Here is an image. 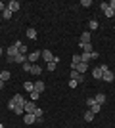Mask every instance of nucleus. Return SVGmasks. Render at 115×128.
Instances as JSON below:
<instances>
[{
	"mask_svg": "<svg viewBox=\"0 0 115 128\" xmlns=\"http://www.w3.org/2000/svg\"><path fill=\"white\" fill-rule=\"evenodd\" d=\"M19 46H21V42H19V40H16V42L12 44L10 48L6 50V54H8V61H10V63L14 61V58H16L17 54H19Z\"/></svg>",
	"mask_w": 115,
	"mask_h": 128,
	"instance_id": "1",
	"label": "nucleus"
},
{
	"mask_svg": "<svg viewBox=\"0 0 115 128\" xmlns=\"http://www.w3.org/2000/svg\"><path fill=\"white\" fill-rule=\"evenodd\" d=\"M25 102H27V100H25V98H23L21 94H16V96H14V98L10 100V103H8V109L12 111V109H14L16 105H21V107H23V105H25Z\"/></svg>",
	"mask_w": 115,
	"mask_h": 128,
	"instance_id": "2",
	"label": "nucleus"
},
{
	"mask_svg": "<svg viewBox=\"0 0 115 128\" xmlns=\"http://www.w3.org/2000/svg\"><path fill=\"white\" fill-rule=\"evenodd\" d=\"M6 6H8V10L14 14V12H17L19 8H21V2H19V0H10V2H8Z\"/></svg>",
	"mask_w": 115,
	"mask_h": 128,
	"instance_id": "3",
	"label": "nucleus"
},
{
	"mask_svg": "<svg viewBox=\"0 0 115 128\" xmlns=\"http://www.w3.org/2000/svg\"><path fill=\"white\" fill-rule=\"evenodd\" d=\"M40 56H42V59L46 61V63H50V61H54V58H56V56H54L52 52H50V50H42V52H40Z\"/></svg>",
	"mask_w": 115,
	"mask_h": 128,
	"instance_id": "4",
	"label": "nucleus"
},
{
	"mask_svg": "<svg viewBox=\"0 0 115 128\" xmlns=\"http://www.w3.org/2000/svg\"><path fill=\"white\" fill-rule=\"evenodd\" d=\"M23 122L25 124H33V122H37V117H35L33 113H25V115H23Z\"/></svg>",
	"mask_w": 115,
	"mask_h": 128,
	"instance_id": "5",
	"label": "nucleus"
},
{
	"mask_svg": "<svg viewBox=\"0 0 115 128\" xmlns=\"http://www.w3.org/2000/svg\"><path fill=\"white\" fill-rule=\"evenodd\" d=\"M100 8H102V12L105 14V17H113V10L107 6V2H102V6H100Z\"/></svg>",
	"mask_w": 115,
	"mask_h": 128,
	"instance_id": "6",
	"label": "nucleus"
},
{
	"mask_svg": "<svg viewBox=\"0 0 115 128\" xmlns=\"http://www.w3.org/2000/svg\"><path fill=\"white\" fill-rule=\"evenodd\" d=\"M71 69H75L77 73H81V75H84V71L88 69V63H82V61H81V63H77L75 67H71Z\"/></svg>",
	"mask_w": 115,
	"mask_h": 128,
	"instance_id": "7",
	"label": "nucleus"
},
{
	"mask_svg": "<svg viewBox=\"0 0 115 128\" xmlns=\"http://www.w3.org/2000/svg\"><path fill=\"white\" fill-rule=\"evenodd\" d=\"M115 75H113V71H104V75H102V80L104 82H113Z\"/></svg>",
	"mask_w": 115,
	"mask_h": 128,
	"instance_id": "8",
	"label": "nucleus"
},
{
	"mask_svg": "<svg viewBox=\"0 0 115 128\" xmlns=\"http://www.w3.org/2000/svg\"><path fill=\"white\" fill-rule=\"evenodd\" d=\"M23 109H25V113H35V109H37V103H35V102H25Z\"/></svg>",
	"mask_w": 115,
	"mask_h": 128,
	"instance_id": "9",
	"label": "nucleus"
},
{
	"mask_svg": "<svg viewBox=\"0 0 115 128\" xmlns=\"http://www.w3.org/2000/svg\"><path fill=\"white\" fill-rule=\"evenodd\" d=\"M38 58H40V52H31V54L27 56V61H29V63H33V65H35V61H37Z\"/></svg>",
	"mask_w": 115,
	"mask_h": 128,
	"instance_id": "10",
	"label": "nucleus"
},
{
	"mask_svg": "<svg viewBox=\"0 0 115 128\" xmlns=\"http://www.w3.org/2000/svg\"><path fill=\"white\" fill-rule=\"evenodd\" d=\"M25 61H27V56H23V54H17L14 58V63H17V65H23Z\"/></svg>",
	"mask_w": 115,
	"mask_h": 128,
	"instance_id": "11",
	"label": "nucleus"
},
{
	"mask_svg": "<svg viewBox=\"0 0 115 128\" xmlns=\"http://www.w3.org/2000/svg\"><path fill=\"white\" fill-rule=\"evenodd\" d=\"M82 78H84V75H81V73H77L75 69H71V80H77V82H82Z\"/></svg>",
	"mask_w": 115,
	"mask_h": 128,
	"instance_id": "12",
	"label": "nucleus"
},
{
	"mask_svg": "<svg viewBox=\"0 0 115 128\" xmlns=\"http://www.w3.org/2000/svg\"><path fill=\"white\" fill-rule=\"evenodd\" d=\"M44 88H46V84H44L42 80H37V82H35V92L42 94V92H44Z\"/></svg>",
	"mask_w": 115,
	"mask_h": 128,
	"instance_id": "13",
	"label": "nucleus"
},
{
	"mask_svg": "<svg viewBox=\"0 0 115 128\" xmlns=\"http://www.w3.org/2000/svg\"><path fill=\"white\" fill-rule=\"evenodd\" d=\"M79 44H90V32H88V31H84L81 34V42H79Z\"/></svg>",
	"mask_w": 115,
	"mask_h": 128,
	"instance_id": "14",
	"label": "nucleus"
},
{
	"mask_svg": "<svg viewBox=\"0 0 115 128\" xmlns=\"http://www.w3.org/2000/svg\"><path fill=\"white\" fill-rule=\"evenodd\" d=\"M79 48L82 50V54H92V44H79Z\"/></svg>",
	"mask_w": 115,
	"mask_h": 128,
	"instance_id": "15",
	"label": "nucleus"
},
{
	"mask_svg": "<svg viewBox=\"0 0 115 128\" xmlns=\"http://www.w3.org/2000/svg\"><path fill=\"white\" fill-rule=\"evenodd\" d=\"M35 117H37V122H42V117H44V111L40 109V107H37L35 109V113H33Z\"/></svg>",
	"mask_w": 115,
	"mask_h": 128,
	"instance_id": "16",
	"label": "nucleus"
},
{
	"mask_svg": "<svg viewBox=\"0 0 115 128\" xmlns=\"http://www.w3.org/2000/svg\"><path fill=\"white\" fill-rule=\"evenodd\" d=\"M40 73H42V67H40V65H33V67H31V75L38 76Z\"/></svg>",
	"mask_w": 115,
	"mask_h": 128,
	"instance_id": "17",
	"label": "nucleus"
},
{
	"mask_svg": "<svg viewBox=\"0 0 115 128\" xmlns=\"http://www.w3.org/2000/svg\"><path fill=\"white\" fill-rule=\"evenodd\" d=\"M102 75H104V71L100 69V67H94L92 69V76L94 78H102Z\"/></svg>",
	"mask_w": 115,
	"mask_h": 128,
	"instance_id": "18",
	"label": "nucleus"
},
{
	"mask_svg": "<svg viewBox=\"0 0 115 128\" xmlns=\"http://www.w3.org/2000/svg\"><path fill=\"white\" fill-rule=\"evenodd\" d=\"M94 102L98 103V105H104L105 103V96L104 94H98V96H94Z\"/></svg>",
	"mask_w": 115,
	"mask_h": 128,
	"instance_id": "19",
	"label": "nucleus"
},
{
	"mask_svg": "<svg viewBox=\"0 0 115 128\" xmlns=\"http://www.w3.org/2000/svg\"><path fill=\"white\" fill-rule=\"evenodd\" d=\"M27 38H31V40L37 38V31H35L33 27H29V29H27Z\"/></svg>",
	"mask_w": 115,
	"mask_h": 128,
	"instance_id": "20",
	"label": "nucleus"
},
{
	"mask_svg": "<svg viewBox=\"0 0 115 128\" xmlns=\"http://www.w3.org/2000/svg\"><path fill=\"white\" fill-rule=\"evenodd\" d=\"M77 63H81V54H75V56H73V59H71V67H75Z\"/></svg>",
	"mask_w": 115,
	"mask_h": 128,
	"instance_id": "21",
	"label": "nucleus"
},
{
	"mask_svg": "<svg viewBox=\"0 0 115 128\" xmlns=\"http://www.w3.org/2000/svg\"><path fill=\"white\" fill-rule=\"evenodd\" d=\"M12 113H16V115H23V113H25V109H23L21 105H16L14 109H12Z\"/></svg>",
	"mask_w": 115,
	"mask_h": 128,
	"instance_id": "22",
	"label": "nucleus"
},
{
	"mask_svg": "<svg viewBox=\"0 0 115 128\" xmlns=\"http://www.w3.org/2000/svg\"><path fill=\"white\" fill-rule=\"evenodd\" d=\"M0 80H10V73H8V71H0Z\"/></svg>",
	"mask_w": 115,
	"mask_h": 128,
	"instance_id": "23",
	"label": "nucleus"
},
{
	"mask_svg": "<svg viewBox=\"0 0 115 128\" xmlns=\"http://www.w3.org/2000/svg\"><path fill=\"white\" fill-rule=\"evenodd\" d=\"M23 88H25V90H27L29 94H31V92L35 90V84H33V82H25V84H23Z\"/></svg>",
	"mask_w": 115,
	"mask_h": 128,
	"instance_id": "24",
	"label": "nucleus"
},
{
	"mask_svg": "<svg viewBox=\"0 0 115 128\" xmlns=\"http://www.w3.org/2000/svg\"><path fill=\"white\" fill-rule=\"evenodd\" d=\"M92 118H94V113L90 111V109H88V111L84 113V120H86V122H90V120H92Z\"/></svg>",
	"mask_w": 115,
	"mask_h": 128,
	"instance_id": "25",
	"label": "nucleus"
},
{
	"mask_svg": "<svg viewBox=\"0 0 115 128\" xmlns=\"http://www.w3.org/2000/svg\"><path fill=\"white\" fill-rule=\"evenodd\" d=\"M31 67H33V63H29V61H25V63L21 65V69L25 71V73H31Z\"/></svg>",
	"mask_w": 115,
	"mask_h": 128,
	"instance_id": "26",
	"label": "nucleus"
},
{
	"mask_svg": "<svg viewBox=\"0 0 115 128\" xmlns=\"http://www.w3.org/2000/svg\"><path fill=\"white\" fill-rule=\"evenodd\" d=\"M102 107H104V105H98V103H94V105L90 107V111H92V113H100V111H102Z\"/></svg>",
	"mask_w": 115,
	"mask_h": 128,
	"instance_id": "27",
	"label": "nucleus"
},
{
	"mask_svg": "<svg viewBox=\"0 0 115 128\" xmlns=\"http://www.w3.org/2000/svg\"><path fill=\"white\" fill-rule=\"evenodd\" d=\"M29 98H31V102H35V103H37V100H38V98H40V94H38V92H31V96H29Z\"/></svg>",
	"mask_w": 115,
	"mask_h": 128,
	"instance_id": "28",
	"label": "nucleus"
},
{
	"mask_svg": "<svg viewBox=\"0 0 115 128\" xmlns=\"http://www.w3.org/2000/svg\"><path fill=\"white\" fill-rule=\"evenodd\" d=\"M81 61L82 63H88L90 61V54H81Z\"/></svg>",
	"mask_w": 115,
	"mask_h": 128,
	"instance_id": "29",
	"label": "nucleus"
},
{
	"mask_svg": "<svg viewBox=\"0 0 115 128\" xmlns=\"http://www.w3.org/2000/svg\"><path fill=\"white\" fill-rule=\"evenodd\" d=\"M88 27H90L92 31H96V29H98V21H96V19H92V21H88Z\"/></svg>",
	"mask_w": 115,
	"mask_h": 128,
	"instance_id": "30",
	"label": "nucleus"
},
{
	"mask_svg": "<svg viewBox=\"0 0 115 128\" xmlns=\"http://www.w3.org/2000/svg\"><path fill=\"white\" fill-rule=\"evenodd\" d=\"M2 17H4V19H12V12L8 10V8H6V10L2 12Z\"/></svg>",
	"mask_w": 115,
	"mask_h": 128,
	"instance_id": "31",
	"label": "nucleus"
},
{
	"mask_svg": "<svg viewBox=\"0 0 115 128\" xmlns=\"http://www.w3.org/2000/svg\"><path fill=\"white\" fill-rule=\"evenodd\" d=\"M56 67H58V63H56V61H50V63H46V69H48V71H54Z\"/></svg>",
	"mask_w": 115,
	"mask_h": 128,
	"instance_id": "32",
	"label": "nucleus"
},
{
	"mask_svg": "<svg viewBox=\"0 0 115 128\" xmlns=\"http://www.w3.org/2000/svg\"><path fill=\"white\" fill-rule=\"evenodd\" d=\"M29 50H27V46H25V44H21V46H19V54H23V56H29Z\"/></svg>",
	"mask_w": 115,
	"mask_h": 128,
	"instance_id": "33",
	"label": "nucleus"
},
{
	"mask_svg": "<svg viewBox=\"0 0 115 128\" xmlns=\"http://www.w3.org/2000/svg\"><path fill=\"white\" fill-rule=\"evenodd\" d=\"M94 103H96V102H94V98H88V100H86V105H88V109H90V107H92Z\"/></svg>",
	"mask_w": 115,
	"mask_h": 128,
	"instance_id": "34",
	"label": "nucleus"
},
{
	"mask_svg": "<svg viewBox=\"0 0 115 128\" xmlns=\"http://www.w3.org/2000/svg\"><path fill=\"white\" fill-rule=\"evenodd\" d=\"M81 6H84V8H88V6H92V2H90V0H82V2H81Z\"/></svg>",
	"mask_w": 115,
	"mask_h": 128,
	"instance_id": "35",
	"label": "nucleus"
},
{
	"mask_svg": "<svg viewBox=\"0 0 115 128\" xmlns=\"http://www.w3.org/2000/svg\"><path fill=\"white\" fill-rule=\"evenodd\" d=\"M77 84H79L77 80H69V88H77Z\"/></svg>",
	"mask_w": 115,
	"mask_h": 128,
	"instance_id": "36",
	"label": "nucleus"
},
{
	"mask_svg": "<svg viewBox=\"0 0 115 128\" xmlns=\"http://www.w3.org/2000/svg\"><path fill=\"white\" fill-rule=\"evenodd\" d=\"M107 6H109L111 10H113V12H115V0H111V2H107Z\"/></svg>",
	"mask_w": 115,
	"mask_h": 128,
	"instance_id": "37",
	"label": "nucleus"
},
{
	"mask_svg": "<svg viewBox=\"0 0 115 128\" xmlns=\"http://www.w3.org/2000/svg\"><path fill=\"white\" fill-rule=\"evenodd\" d=\"M90 59H98V52H92V54H90Z\"/></svg>",
	"mask_w": 115,
	"mask_h": 128,
	"instance_id": "38",
	"label": "nucleus"
},
{
	"mask_svg": "<svg viewBox=\"0 0 115 128\" xmlns=\"http://www.w3.org/2000/svg\"><path fill=\"white\" fill-rule=\"evenodd\" d=\"M6 8H8V6H6V4H4V2H0V12H4V10H6Z\"/></svg>",
	"mask_w": 115,
	"mask_h": 128,
	"instance_id": "39",
	"label": "nucleus"
},
{
	"mask_svg": "<svg viewBox=\"0 0 115 128\" xmlns=\"http://www.w3.org/2000/svg\"><path fill=\"white\" fill-rule=\"evenodd\" d=\"M2 88H4V80H0V90H2Z\"/></svg>",
	"mask_w": 115,
	"mask_h": 128,
	"instance_id": "40",
	"label": "nucleus"
},
{
	"mask_svg": "<svg viewBox=\"0 0 115 128\" xmlns=\"http://www.w3.org/2000/svg\"><path fill=\"white\" fill-rule=\"evenodd\" d=\"M2 54H4V50H2V48H0V56H2Z\"/></svg>",
	"mask_w": 115,
	"mask_h": 128,
	"instance_id": "41",
	"label": "nucleus"
},
{
	"mask_svg": "<svg viewBox=\"0 0 115 128\" xmlns=\"http://www.w3.org/2000/svg\"><path fill=\"white\" fill-rule=\"evenodd\" d=\"M113 17H115V12H113Z\"/></svg>",
	"mask_w": 115,
	"mask_h": 128,
	"instance_id": "42",
	"label": "nucleus"
}]
</instances>
